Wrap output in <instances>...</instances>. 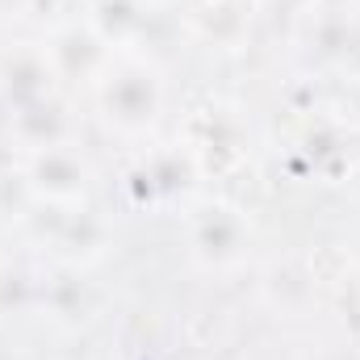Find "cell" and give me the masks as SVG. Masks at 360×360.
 Segmentation results:
<instances>
[{
	"label": "cell",
	"mask_w": 360,
	"mask_h": 360,
	"mask_svg": "<svg viewBox=\"0 0 360 360\" xmlns=\"http://www.w3.org/2000/svg\"><path fill=\"white\" fill-rule=\"evenodd\" d=\"M92 101H96L101 122L117 139L143 143L164 122V105H168L164 72L143 55H113L101 80L92 84Z\"/></svg>",
	"instance_id": "6da1fadb"
},
{
	"label": "cell",
	"mask_w": 360,
	"mask_h": 360,
	"mask_svg": "<svg viewBox=\"0 0 360 360\" xmlns=\"http://www.w3.org/2000/svg\"><path fill=\"white\" fill-rule=\"evenodd\" d=\"M184 243L201 272H231L248 260L252 222L231 201H197L184 210Z\"/></svg>",
	"instance_id": "7a4b0ae2"
},
{
	"label": "cell",
	"mask_w": 360,
	"mask_h": 360,
	"mask_svg": "<svg viewBox=\"0 0 360 360\" xmlns=\"http://www.w3.org/2000/svg\"><path fill=\"white\" fill-rule=\"evenodd\" d=\"M197 180H201V164L184 143H155L130 164L122 188L134 210H172L193 197Z\"/></svg>",
	"instance_id": "3957f363"
},
{
	"label": "cell",
	"mask_w": 360,
	"mask_h": 360,
	"mask_svg": "<svg viewBox=\"0 0 360 360\" xmlns=\"http://www.w3.org/2000/svg\"><path fill=\"white\" fill-rule=\"evenodd\" d=\"M92 180H96V172H92V160L80 151V143L30 151L21 160V188H25V197L34 205H46V210L89 205Z\"/></svg>",
	"instance_id": "277c9868"
},
{
	"label": "cell",
	"mask_w": 360,
	"mask_h": 360,
	"mask_svg": "<svg viewBox=\"0 0 360 360\" xmlns=\"http://www.w3.org/2000/svg\"><path fill=\"white\" fill-rule=\"evenodd\" d=\"M46 222H51V252L63 269H89L96 260H105L109 243H113V226L109 218H101L89 205H76V210H46Z\"/></svg>",
	"instance_id": "5b68a950"
},
{
	"label": "cell",
	"mask_w": 360,
	"mask_h": 360,
	"mask_svg": "<svg viewBox=\"0 0 360 360\" xmlns=\"http://www.w3.org/2000/svg\"><path fill=\"white\" fill-rule=\"evenodd\" d=\"M0 96L8 109L59 96V72L46 55V42H21L0 59Z\"/></svg>",
	"instance_id": "8992f818"
},
{
	"label": "cell",
	"mask_w": 360,
	"mask_h": 360,
	"mask_svg": "<svg viewBox=\"0 0 360 360\" xmlns=\"http://www.w3.org/2000/svg\"><path fill=\"white\" fill-rule=\"evenodd\" d=\"M8 139L21 147V155H30V151L80 143V126L59 96H46V101L8 109Z\"/></svg>",
	"instance_id": "52a82bcc"
},
{
	"label": "cell",
	"mask_w": 360,
	"mask_h": 360,
	"mask_svg": "<svg viewBox=\"0 0 360 360\" xmlns=\"http://www.w3.org/2000/svg\"><path fill=\"white\" fill-rule=\"evenodd\" d=\"M46 55L59 72V80H84V84H96L101 72L109 68L113 51L105 46V38L92 30L89 21H68L59 25L51 38H46Z\"/></svg>",
	"instance_id": "ba28073f"
},
{
	"label": "cell",
	"mask_w": 360,
	"mask_h": 360,
	"mask_svg": "<svg viewBox=\"0 0 360 360\" xmlns=\"http://www.w3.org/2000/svg\"><path fill=\"white\" fill-rule=\"evenodd\" d=\"M84 21L105 38L113 55H139V42L151 25L147 0H84Z\"/></svg>",
	"instance_id": "9c48e42d"
},
{
	"label": "cell",
	"mask_w": 360,
	"mask_h": 360,
	"mask_svg": "<svg viewBox=\"0 0 360 360\" xmlns=\"http://www.w3.org/2000/svg\"><path fill=\"white\" fill-rule=\"evenodd\" d=\"M252 13H256V0H197L188 13V30L205 46L235 51L252 34Z\"/></svg>",
	"instance_id": "30bf717a"
},
{
	"label": "cell",
	"mask_w": 360,
	"mask_h": 360,
	"mask_svg": "<svg viewBox=\"0 0 360 360\" xmlns=\"http://www.w3.org/2000/svg\"><path fill=\"white\" fill-rule=\"evenodd\" d=\"M42 310L55 319V323H68L76 327L84 314H89V285H84V269H63L42 281Z\"/></svg>",
	"instance_id": "8fae6325"
},
{
	"label": "cell",
	"mask_w": 360,
	"mask_h": 360,
	"mask_svg": "<svg viewBox=\"0 0 360 360\" xmlns=\"http://www.w3.org/2000/svg\"><path fill=\"white\" fill-rule=\"evenodd\" d=\"M314 17V25H310V46L323 55V59H348L352 51H356L360 42V30L352 17H344V13H310Z\"/></svg>",
	"instance_id": "7c38bea8"
},
{
	"label": "cell",
	"mask_w": 360,
	"mask_h": 360,
	"mask_svg": "<svg viewBox=\"0 0 360 360\" xmlns=\"http://www.w3.org/2000/svg\"><path fill=\"white\" fill-rule=\"evenodd\" d=\"M42 310V281L21 264H0V319Z\"/></svg>",
	"instance_id": "4fadbf2b"
},
{
	"label": "cell",
	"mask_w": 360,
	"mask_h": 360,
	"mask_svg": "<svg viewBox=\"0 0 360 360\" xmlns=\"http://www.w3.org/2000/svg\"><path fill=\"white\" fill-rule=\"evenodd\" d=\"M281 13H289V17H310V13H319V0H272Z\"/></svg>",
	"instance_id": "5bb4252c"
},
{
	"label": "cell",
	"mask_w": 360,
	"mask_h": 360,
	"mask_svg": "<svg viewBox=\"0 0 360 360\" xmlns=\"http://www.w3.org/2000/svg\"><path fill=\"white\" fill-rule=\"evenodd\" d=\"M30 8H34V0H0V17H21Z\"/></svg>",
	"instance_id": "9a60e30c"
},
{
	"label": "cell",
	"mask_w": 360,
	"mask_h": 360,
	"mask_svg": "<svg viewBox=\"0 0 360 360\" xmlns=\"http://www.w3.org/2000/svg\"><path fill=\"white\" fill-rule=\"evenodd\" d=\"M348 252H352V260L360 264V222L352 226V243H348Z\"/></svg>",
	"instance_id": "2e32d148"
}]
</instances>
